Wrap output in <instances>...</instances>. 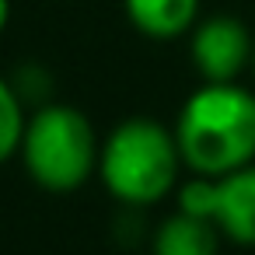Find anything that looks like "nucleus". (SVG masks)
Here are the masks:
<instances>
[{"mask_svg":"<svg viewBox=\"0 0 255 255\" xmlns=\"http://www.w3.org/2000/svg\"><path fill=\"white\" fill-rule=\"evenodd\" d=\"M217 227L192 213H175L154 234V255H217Z\"/></svg>","mask_w":255,"mask_h":255,"instance_id":"0eeeda50","label":"nucleus"},{"mask_svg":"<svg viewBox=\"0 0 255 255\" xmlns=\"http://www.w3.org/2000/svg\"><path fill=\"white\" fill-rule=\"evenodd\" d=\"M175 143L196 175H224L255 157V95L234 81H206L178 112Z\"/></svg>","mask_w":255,"mask_h":255,"instance_id":"f257e3e1","label":"nucleus"},{"mask_svg":"<svg viewBox=\"0 0 255 255\" xmlns=\"http://www.w3.org/2000/svg\"><path fill=\"white\" fill-rule=\"evenodd\" d=\"M252 35L248 28L231 18V14H217L206 18L199 25H192V63L203 74V81H234L248 63H252Z\"/></svg>","mask_w":255,"mask_h":255,"instance_id":"39448f33","label":"nucleus"},{"mask_svg":"<svg viewBox=\"0 0 255 255\" xmlns=\"http://www.w3.org/2000/svg\"><path fill=\"white\" fill-rule=\"evenodd\" d=\"M129 25L147 39H178L192 32L199 18V0H123Z\"/></svg>","mask_w":255,"mask_h":255,"instance_id":"423d86ee","label":"nucleus"},{"mask_svg":"<svg viewBox=\"0 0 255 255\" xmlns=\"http://www.w3.org/2000/svg\"><path fill=\"white\" fill-rule=\"evenodd\" d=\"M178 143L175 133L157 119H126L98 147V171L105 189L126 206H147L164 199L178 182Z\"/></svg>","mask_w":255,"mask_h":255,"instance_id":"f03ea898","label":"nucleus"},{"mask_svg":"<svg viewBox=\"0 0 255 255\" xmlns=\"http://www.w3.org/2000/svg\"><path fill=\"white\" fill-rule=\"evenodd\" d=\"M178 210L210 220L238 245H255V164L189 178L178 189Z\"/></svg>","mask_w":255,"mask_h":255,"instance_id":"20e7f679","label":"nucleus"},{"mask_svg":"<svg viewBox=\"0 0 255 255\" xmlns=\"http://www.w3.org/2000/svg\"><path fill=\"white\" fill-rule=\"evenodd\" d=\"M28 175L49 192H74L98 168V140L88 116L74 105L39 109L21 133Z\"/></svg>","mask_w":255,"mask_h":255,"instance_id":"7ed1b4c3","label":"nucleus"},{"mask_svg":"<svg viewBox=\"0 0 255 255\" xmlns=\"http://www.w3.org/2000/svg\"><path fill=\"white\" fill-rule=\"evenodd\" d=\"M7 18H11V0H0V32L7 28Z\"/></svg>","mask_w":255,"mask_h":255,"instance_id":"1a4fd4ad","label":"nucleus"},{"mask_svg":"<svg viewBox=\"0 0 255 255\" xmlns=\"http://www.w3.org/2000/svg\"><path fill=\"white\" fill-rule=\"evenodd\" d=\"M21 133H25L21 98H18V91H14L4 77H0V164H4L11 154H18Z\"/></svg>","mask_w":255,"mask_h":255,"instance_id":"6e6552de","label":"nucleus"},{"mask_svg":"<svg viewBox=\"0 0 255 255\" xmlns=\"http://www.w3.org/2000/svg\"><path fill=\"white\" fill-rule=\"evenodd\" d=\"M252 67H255V42H252Z\"/></svg>","mask_w":255,"mask_h":255,"instance_id":"9d476101","label":"nucleus"}]
</instances>
